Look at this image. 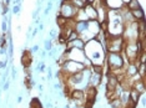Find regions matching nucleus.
I'll list each match as a JSON object with an SVG mask.
<instances>
[{"instance_id": "0eeeda50", "label": "nucleus", "mask_w": 146, "mask_h": 108, "mask_svg": "<svg viewBox=\"0 0 146 108\" xmlns=\"http://www.w3.org/2000/svg\"><path fill=\"white\" fill-rule=\"evenodd\" d=\"M86 30L96 37V35L101 31V25H100V22H99L98 20H89L88 21V26H86Z\"/></svg>"}, {"instance_id": "b1692460", "label": "nucleus", "mask_w": 146, "mask_h": 108, "mask_svg": "<svg viewBox=\"0 0 146 108\" xmlns=\"http://www.w3.org/2000/svg\"><path fill=\"white\" fill-rule=\"evenodd\" d=\"M121 1H122V4H124V5H126L129 1H130V0H121Z\"/></svg>"}, {"instance_id": "9b49d317", "label": "nucleus", "mask_w": 146, "mask_h": 108, "mask_svg": "<svg viewBox=\"0 0 146 108\" xmlns=\"http://www.w3.org/2000/svg\"><path fill=\"white\" fill-rule=\"evenodd\" d=\"M82 10H84L85 15L88 16L89 20H96L98 19V14H96V10L94 8H92L91 4H85V6L82 8Z\"/></svg>"}, {"instance_id": "7ed1b4c3", "label": "nucleus", "mask_w": 146, "mask_h": 108, "mask_svg": "<svg viewBox=\"0 0 146 108\" xmlns=\"http://www.w3.org/2000/svg\"><path fill=\"white\" fill-rule=\"evenodd\" d=\"M122 39L125 42H135L139 41V24L137 21H132L124 24V31H122Z\"/></svg>"}, {"instance_id": "393cba45", "label": "nucleus", "mask_w": 146, "mask_h": 108, "mask_svg": "<svg viewBox=\"0 0 146 108\" xmlns=\"http://www.w3.org/2000/svg\"><path fill=\"white\" fill-rule=\"evenodd\" d=\"M92 1H94V0H85V3H86V4H91Z\"/></svg>"}, {"instance_id": "9d476101", "label": "nucleus", "mask_w": 146, "mask_h": 108, "mask_svg": "<svg viewBox=\"0 0 146 108\" xmlns=\"http://www.w3.org/2000/svg\"><path fill=\"white\" fill-rule=\"evenodd\" d=\"M104 4L108 6L109 10H119L125 6L121 0H104Z\"/></svg>"}, {"instance_id": "4be33fe9", "label": "nucleus", "mask_w": 146, "mask_h": 108, "mask_svg": "<svg viewBox=\"0 0 146 108\" xmlns=\"http://www.w3.org/2000/svg\"><path fill=\"white\" fill-rule=\"evenodd\" d=\"M30 51H31V54H35L36 51H39V45H34L33 48H30Z\"/></svg>"}, {"instance_id": "6ab92c4d", "label": "nucleus", "mask_w": 146, "mask_h": 108, "mask_svg": "<svg viewBox=\"0 0 146 108\" xmlns=\"http://www.w3.org/2000/svg\"><path fill=\"white\" fill-rule=\"evenodd\" d=\"M44 48H45V51H51L52 50V42H51L50 39H48V40L44 41Z\"/></svg>"}, {"instance_id": "2eb2a0df", "label": "nucleus", "mask_w": 146, "mask_h": 108, "mask_svg": "<svg viewBox=\"0 0 146 108\" xmlns=\"http://www.w3.org/2000/svg\"><path fill=\"white\" fill-rule=\"evenodd\" d=\"M88 26V21H75L74 22V31H76L78 34H81L82 31L86 30Z\"/></svg>"}, {"instance_id": "423d86ee", "label": "nucleus", "mask_w": 146, "mask_h": 108, "mask_svg": "<svg viewBox=\"0 0 146 108\" xmlns=\"http://www.w3.org/2000/svg\"><path fill=\"white\" fill-rule=\"evenodd\" d=\"M96 10V14H98V20L100 24H102V22H106V20H108V12H109V9L108 6H106L105 4H102L101 6H99L98 9H95Z\"/></svg>"}, {"instance_id": "5701e85b", "label": "nucleus", "mask_w": 146, "mask_h": 108, "mask_svg": "<svg viewBox=\"0 0 146 108\" xmlns=\"http://www.w3.org/2000/svg\"><path fill=\"white\" fill-rule=\"evenodd\" d=\"M21 101H23V97L19 96V97H18V103H21Z\"/></svg>"}, {"instance_id": "a211bd4d", "label": "nucleus", "mask_w": 146, "mask_h": 108, "mask_svg": "<svg viewBox=\"0 0 146 108\" xmlns=\"http://www.w3.org/2000/svg\"><path fill=\"white\" fill-rule=\"evenodd\" d=\"M70 1V4L74 6V8H76L78 10H80V9H82L85 6V3L82 1V0H69Z\"/></svg>"}, {"instance_id": "f03ea898", "label": "nucleus", "mask_w": 146, "mask_h": 108, "mask_svg": "<svg viewBox=\"0 0 146 108\" xmlns=\"http://www.w3.org/2000/svg\"><path fill=\"white\" fill-rule=\"evenodd\" d=\"M106 32V31H105ZM125 46V41L122 36H110L106 32V40H105V51L106 52H115V54H121Z\"/></svg>"}, {"instance_id": "f8f14e48", "label": "nucleus", "mask_w": 146, "mask_h": 108, "mask_svg": "<svg viewBox=\"0 0 146 108\" xmlns=\"http://www.w3.org/2000/svg\"><path fill=\"white\" fill-rule=\"evenodd\" d=\"M84 46H85V42L82 41L80 37H78V39H76V40H74V41L66 42L65 50H69V48H80V50H84Z\"/></svg>"}, {"instance_id": "6e6552de", "label": "nucleus", "mask_w": 146, "mask_h": 108, "mask_svg": "<svg viewBox=\"0 0 146 108\" xmlns=\"http://www.w3.org/2000/svg\"><path fill=\"white\" fill-rule=\"evenodd\" d=\"M101 80H102L101 73H96V72L91 71V76H90V80H89V86L99 88V86L101 84Z\"/></svg>"}, {"instance_id": "39448f33", "label": "nucleus", "mask_w": 146, "mask_h": 108, "mask_svg": "<svg viewBox=\"0 0 146 108\" xmlns=\"http://www.w3.org/2000/svg\"><path fill=\"white\" fill-rule=\"evenodd\" d=\"M65 51L68 54V60L81 62L82 63L86 58L84 50H80V48H69V50H65Z\"/></svg>"}, {"instance_id": "1a4fd4ad", "label": "nucleus", "mask_w": 146, "mask_h": 108, "mask_svg": "<svg viewBox=\"0 0 146 108\" xmlns=\"http://www.w3.org/2000/svg\"><path fill=\"white\" fill-rule=\"evenodd\" d=\"M33 62V54L30 50H24L21 55V65L24 67H31Z\"/></svg>"}, {"instance_id": "4468645a", "label": "nucleus", "mask_w": 146, "mask_h": 108, "mask_svg": "<svg viewBox=\"0 0 146 108\" xmlns=\"http://www.w3.org/2000/svg\"><path fill=\"white\" fill-rule=\"evenodd\" d=\"M132 88L136 90L139 93H145V80L144 78H140V80H137L136 82L132 83Z\"/></svg>"}, {"instance_id": "412c9836", "label": "nucleus", "mask_w": 146, "mask_h": 108, "mask_svg": "<svg viewBox=\"0 0 146 108\" xmlns=\"http://www.w3.org/2000/svg\"><path fill=\"white\" fill-rule=\"evenodd\" d=\"M20 9H21V5H15L14 9H13V12H14L15 15H18L19 12H20Z\"/></svg>"}, {"instance_id": "f257e3e1", "label": "nucleus", "mask_w": 146, "mask_h": 108, "mask_svg": "<svg viewBox=\"0 0 146 108\" xmlns=\"http://www.w3.org/2000/svg\"><path fill=\"white\" fill-rule=\"evenodd\" d=\"M84 52H85V56L90 60L91 65L104 66L106 51H105L104 45L100 41H98L96 39H92V40L88 41L84 46Z\"/></svg>"}, {"instance_id": "ddd939ff", "label": "nucleus", "mask_w": 146, "mask_h": 108, "mask_svg": "<svg viewBox=\"0 0 146 108\" xmlns=\"http://www.w3.org/2000/svg\"><path fill=\"white\" fill-rule=\"evenodd\" d=\"M130 12H131V15H132V18H134L135 21H142V20H145V12H144V9H142V8H139V9H136V10H132Z\"/></svg>"}, {"instance_id": "dca6fc26", "label": "nucleus", "mask_w": 146, "mask_h": 108, "mask_svg": "<svg viewBox=\"0 0 146 108\" xmlns=\"http://www.w3.org/2000/svg\"><path fill=\"white\" fill-rule=\"evenodd\" d=\"M129 96H130V99L134 103L137 104L139 103V99H140V96H141V93H139L136 90H134V88H130V91H129Z\"/></svg>"}, {"instance_id": "aec40b11", "label": "nucleus", "mask_w": 146, "mask_h": 108, "mask_svg": "<svg viewBox=\"0 0 146 108\" xmlns=\"http://www.w3.org/2000/svg\"><path fill=\"white\" fill-rule=\"evenodd\" d=\"M79 37V34L76 31H71V34L68 36V39H66V42H70V41H74L76 39Z\"/></svg>"}, {"instance_id": "20e7f679", "label": "nucleus", "mask_w": 146, "mask_h": 108, "mask_svg": "<svg viewBox=\"0 0 146 108\" xmlns=\"http://www.w3.org/2000/svg\"><path fill=\"white\" fill-rule=\"evenodd\" d=\"M78 9L74 8L69 0H62L60 3V8H59V15L65 18L66 20H74Z\"/></svg>"}, {"instance_id": "f3484780", "label": "nucleus", "mask_w": 146, "mask_h": 108, "mask_svg": "<svg viewBox=\"0 0 146 108\" xmlns=\"http://www.w3.org/2000/svg\"><path fill=\"white\" fill-rule=\"evenodd\" d=\"M125 6H126V8H127V10H130V11H132V10H136V9H139V8H142L139 0H130V1H129V3H127V4H126Z\"/></svg>"}]
</instances>
